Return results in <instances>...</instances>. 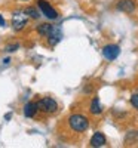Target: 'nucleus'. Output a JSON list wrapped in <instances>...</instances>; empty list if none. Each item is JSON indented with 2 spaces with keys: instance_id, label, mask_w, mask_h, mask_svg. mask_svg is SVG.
Here are the masks:
<instances>
[{
  "instance_id": "nucleus-10",
  "label": "nucleus",
  "mask_w": 138,
  "mask_h": 148,
  "mask_svg": "<svg viewBox=\"0 0 138 148\" xmlns=\"http://www.w3.org/2000/svg\"><path fill=\"white\" fill-rule=\"evenodd\" d=\"M52 30H54V25L52 24H46V22L40 24V25L37 27V33H39L42 37H48L49 34L52 33Z\"/></svg>"
},
{
  "instance_id": "nucleus-13",
  "label": "nucleus",
  "mask_w": 138,
  "mask_h": 148,
  "mask_svg": "<svg viewBox=\"0 0 138 148\" xmlns=\"http://www.w3.org/2000/svg\"><path fill=\"white\" fill-rule=\"evenodd\" d=\"M17 49H19V45H18V43H15V45H8V46L5 47V51H6V52H15Z\"/></svg>"
},
{
  "instance_id": "nucleus-15",
  "label": "nucleus",
  "mask_w": 138,
  "mask_h": 148,
  "mask_svg": "<svg viewBox=\"0 0 138 148\" xmlns=\"http://www.w3.org/2000/svg\"><path fill=\"white\" fill-rule=\"evenodd\" d=\"M6 25V21H5V18L0 15V27H5Z\"/></svg>"
},
{
  "instance_id": "nucleus-1",
  "label": "nucleus",
  "mask_w": 138,
  "mask_h": 148,
  "mask_svg": "<svg viewBox=\"0 0 138 148\" xmlns=\"http://www.w3.org/2000/svg\"><path fill=\"white\" fill-rule=\"evenodd\" d=\"M68 126L71 130L82 133V132H86L88 127H89V120L83 114H71L68 117Z\"/></svg>"
},
{
  "instance_id": "nucleus-8",
  "label": "nucleus",
  "mask_w": 138,
  "mask_h": 148,
  "mask_svg": "<svg viewBox=\"0 0 138 148\" xmlns=\"http://www.w3.org/2000/svg\"><path fill=\"white\" fill-rule=\"evenodd\" d=\"M37 111H39V108H37V102H27L26 105H24V116H26L27 119H33L36 114H37Z\"/></svg>"
},
{
  "instance_id": "nucleus-11",
  "label": "nucleus",
  "mask_w": 138,
  "mask_h": 148,
  "mask_svg": "<svg viewBox=\"0 0 138 148\" xmlns=\"http://www.w3.org/2000/svg\"><path fill=\"white\" fill-rule=\"evenodd\" d=\"M89 111L94 114V116H98L103 113V107H101V102H99L98 98H94L91 101V105H89Z\"/></svg>"
},
{
  "instance_id": "nucleus-3",
  "label": "nucleus",
  "mask_w": 138,
  "mask_h": 148,
  "mask_svg": "<svg viewBox=\"0 0 138 148\" xmlns=\"http://www.w3.org/2000/svg\"><path fill=\"white\" fill-rule=\"evenodd\" d=\"M37 6H39L40 14L45 15L48 19H57L59 16V14L49 5V2H46V0H39V2H37Z\"/></svg>"
},
{
  "instance_id": "nucleus-2",
  "label": "nucleus",
  "mask_w": 138,
  "mask_h": 148,
  "mask_svg": "<svg viewBox=\"0 0 138 148\" xmlns=\"http://www.w3.org/2000/svg\"><path fill=\"white\" fill-rule=\"evenodd\" d=\"M37 108H39V111H42V113L45 114H54L58 111V102L54 99V98H42V99L37 102Z\"/></svg>"
},
{
  "instance_id": "nucleus-5",
  "label": "nucleus",
  "mask_w": 138,
  "mask_h": 148,
  "mask_svg": "<svg viewBox=\"0 0 138 148\" xmlns=\"http://www.w3.org/2000/svg\"><path fill=\"white\" fill-rule=\"evenodd\" d=\"M103 55L107 61H115L120 55V47L117 45H107L103 47Z\"/></svg>"
},
{
  "instance_id": "nucleus-6",
  "label": "nucleus",
  "mask_w": 138,
  "mask_h": 148,
  "mask_svg": "<svg viewBox=\"0 0 138 148\" xmlns=\"http://www.w3.org/2000/svg\"><path fill=\"white\" fill-rule=\"evenodd\" d=\"M117 10L120 12H126V14H131V12L135 10V2L134 0H120V2L116 5Z\"/></svg>"
},
{
  "instance_id": "nucleus-14",
  "label": "nucleus",
  "mask_w": 138,
  "mask_h": 148,
  "mask_svg": "<svg viewBox=\"0 0 138 148\" xmlns=\"http://www.w3.org/2000/svg\"><path fill=\"white\" fill-rule=\"evenodd\" d=\"M131 104H132L134 108L138 110V93H134V95L131 96Z\"/></svg>"
},
{
  "instance_id": "nucleus-7",
  "label": "nucleus",
  "mask_w": 138,
  "mask_h": 148,
  "mask_svg": "<svg viewBox=\"0 0 138 148\" xmlns=\"http://www.w3.org/2000/svg\"><path fill=\"white\" fill-rule=\"evenodd\" d=\"M106 144H107V139H106V135L103 132L94 133V136L91 138V147L98 148V147H104Z\"/></svg>"
},
{
  "instance_id": "nucleus-12",
  "label": "nucleus",
  "mask_w": 138,
  "mask_h": 148,
  "mask_svg": "<svg viewBox=\"0 0 138 148\" xmlns=\"http://www.w3.org/2000/svg\"><path fill=\"white\" fill-rule=\"evenodd\" d=\"M24 14H27L30 18H33V19H39L40 18V12L37 10L36 8H33V6H28V8H26L24 9Z\"/></svg>"
},
{
  "instance_id": "nucleus-4",
  "label": "nucleus",
  "mask_w": 138,
  "mask_h": 148,
  "mask_svg": "<svg viewBox=\"0 0 138 148\" xmlns=\"http://www.w3.org/2000/svg\"><path fill=\"white\" fill-rule=\"evenodd\" d=\"M27 18L24 16V14H19V12H15L14 14V18H12V28L15 31H22L24 28L27 27Z\"/></svg>"
},
{
  "instance_id": "nucleus-9",
  "label": "nucleus",
  "mask_w": 138,
  "mask_h": 148,
  "mask_svg": "<svg viewBox=\"0 0 138 148\" xmlns=\"http://www.w3.org/2000/svg\"><path fill=\"white\" fill-rule=\"evenodd\" d=\"M61 37H62V34H61V31L57 28V27H54V30H52V33L49 34L46 39H48V43L51 45V46H55L59 40H61Z\"/></svg>"
}]
</instances>
